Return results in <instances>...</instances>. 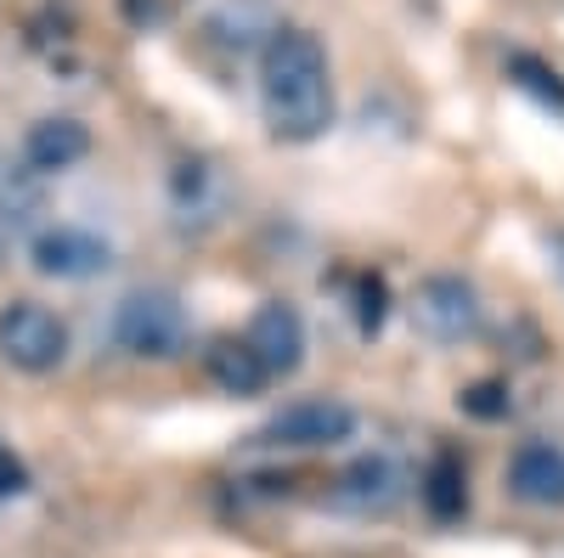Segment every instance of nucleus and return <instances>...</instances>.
<instances>
[{
  "label": "nucleus",
  "instance_id": "nucleus-1",
  "mask_svg": "<svg viewBox=\"0 0 564 558\" xmlns=\"http://www.w3.org/2000/svg\"><path fill=\"white\" fill-rule=\"evenodd\" d=\"M260 108L276 142H316L334 124V74L322 40L305 29H276L260 52Z\"/></svg>",
  "mask_w": 564,
  "mask_h": 558
},
{
  "label": "nucleus",
  "instance_id": "nucleus-2",
  "mask_svg": "<svg viewBox=\"0 0 564 558\" xmlns=\"http://www.w3.org/2000/svg\"><path fill=\"white\" fill-rule=\"evenodd\" d=\"M186 339V310L170 288H130L113 310V344L141 355V361H164Z\"/></svg>",
  "mask_w": 564,
  "mask_h": 558
},
{
  "label": "nucleus",
  "instance_id": "nucleus-3",
  "mask_svg": "<svg viewBox=\"0 0 564 558\" xmlns=\"http://www.w3.org/2000/svg\"><path fill=\"white\" fill-rule=\"evenodd\" d=\"M0 355L18 372H52L68 355V328L34 299H12L0 310Z\"/></svg>",
  "mask_w": 564,
  "mask_h": 558
},
{
  "label": "nucleus",
  "instance_id": "nucleus-4",
  "mask_svg": "<svg viewBox=\"0 0 564 558\" xmlns=\"http://www.w3.org/2000/svg\"><path fill=\"white\" fill-rule=\"evenodd\" d=\"M350 429H356V412L345 401H294V406H282L254 440L260 446H289V451H316V446L350 440Z\"/></svg>",
  "mask_w": 564,
  "mask_h": 558
},
{
  "label": "nucleus",
  "instance_id": "nucleus-5",
  "mask_svg": "<svg viewBox=\"0 0 564 558\" xmlns=\"http://www.w3.org/2000/svg\"><path fill=\"white\" fill-rule=\"evenodd\" d=\"M29 265L40 276H57V283H85V276H102L113 265V249L85 226H45L29 243Z\"/></svg>",
  "mask_w": 564,
  "mask_h": 558
},
{
  "label": "nucleus",
  "instance_id": "nucleus-6",
  "mask_svg": "<svg viewBox=\"0 0 564 558\" xmlns=\"http://www.w3.org/2000/svg\"><path fill=\"white\" fill-rule=\"evenodd\" d=\"M412 321L435 344H457L480 328V294L463 283V276H430L417 294H412Z\"/></svg>",
  "mask_w": 564,
  "mask_h": 558
},
{
  "label": "nucleus",
  "instance_id": "nucleus-7",
  "mask_svg": "<svg viewBox=\"0 0 564 558\" xmlns=\"http://www.w3.org/2000/svg\"><path fill=\"white\" fill-rule=\"evenodd\" d=\"M243 344L260 355V366L271 372V379H282V372H294L305 361V316L289 299H265L249 321Z\"/></svg>",
  "mask_w": 564,
  "mask_h": 558
},
{
  "label": "nucleus",
  "instance_id": "nucleus-8",
  "mask_svg": "<svg viewBox=\"0 0 564 558\" xmlns=\"http://www.w3.org/2000/svg\"><path fill=\"white\" fill-rule=\"evenodd\" d=\"M90 153V130L68 113H52V119H34L29 135H23V164L34 175H63L74 169L79 158Z\"/></svg>",
  "mask_w": 564,
  "mask_h": 558
},
{
  "label": "nucleus",
  "instance_id": "nucleus-9",
  "mask_svg": "<svg viewBox=\"0 0 564 558\" xmlns=\"http://www.w3.org/2000/svg\"><path fill=\"white\" fill-rule=\"evenodd\" d=\"M508 480H513V491H520L525 502L558 507L564 502V451H553L542 440L520 446V451H513V462H508Z\"/></svg>",
  "mask_w": 564,
  "mask_h": 558
},
{
  "label": "nucleus",
  "instance_id": "nucleus-10",
  "mask_svg": "<svg viewBox=\"0 0 564 558\" xmlns=\"http://www.w3.org/2000/svg\"><path fill=\"white\" fill-rule=\"evenodd\" d=\"M209 379L226 390V395H260L271 372L260 366V355L243 344V339H220L209 350Z\"/></svg>",
  "mask_w": 564,
  "mask_h": 558
},
{
  "label": "nucleus",
  "instance_id": "nucleus-11",
  "mask_svg": "<svg viewBox=\"0 0 564 558\" xmlns=\"http://www.w3.org/2000/svg\"><path fill=\"white\" fill-rule=\"evenodd\" d=\"M423 496H430V507H435L441 519L463 514V474H457V462H452V457L435 462V474H430V485H423Z\"/></svg>",
  "mask_w": 564,
  "mask_h": 558
},
{
  "label": "nucleus",
  "instance_id": "nucleus-12",
  "mask_svg": "<svg viewBox=\"0 0 564 558\" xmlns=\"http://www.w3.org/2000/svg\"><path fill=\"white\" fill-rule=\"evenodd\" d=\"M390 480H395V469H390L384 457H367V462H356V469L345 474L350 496H361V502H367V496H379V502H384V496H390Z\"/></svg>",
  "mask_w": 564,
  "mask_h": 558
},
{
  "label": "nucleus",
  "instance_id": "nucleus-13",
  "mask_svg": "<svg viewBox=\"0 0 564 558\" xmlns=\"http://www.w3.org/2000/svg\"><path fill=\"white\" fill-rule=\"evenodd\" d=\"M463 412H475V417H502L508 412V390L502 384H475L463 395Z\"/></svg>",
  "mask_w": 564,
  "mask_h": 558
},
{
  "label": "nucleus",
  "instance_id": "nucleus-14",
  "mask_svg": "<svg viewBox=\"0 0 564 558\" xmlns=\"http://www.w3.org/2000/svg\"><path fill=\"white\" fill-rule=\"evenodd\" d=\"M384 328V283H361V333Z\"/></svg>",
  "mask_w": 564,
  "mask_h": 558
},
{
  "label": "nucleus",
  "instance_id": "nucleus-15",
  "mask_svg": "<svg viewBox=\"0 0 564 558\" xmlns=\"http://www.w3.org/2000/svg\"><path fill=\"white\" fill-rule=\"evenodd\" d=\"M12 491H23V469H18V457L0 446V496H12Z\"/></svg>",
  "mask_w": 564,
  "mask_h": 558
},
{
  "label": "nucleus",
  "instance_id": "nucleus-16",
  "mask_svg": "<svg viewBox=\"0 0 564 558\" xmlns=\"http://www.w3.org/2000/svg\"><path fill=\"white\" fill-rule=\"evenodd\" d=\"M553 254H558V271H564V238H558V243H553Z\"/></svg>",
  "mask_w": 564,
  "mask_h": 558
}]
</instances>
